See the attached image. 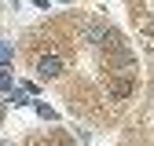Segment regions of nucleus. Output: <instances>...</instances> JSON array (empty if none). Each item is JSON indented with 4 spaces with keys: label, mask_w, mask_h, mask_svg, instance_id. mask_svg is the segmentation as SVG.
Returning <instances> with one entry per match:
<instances>
[{
    "label": "nucleus",
    "mask_w": 154,
    "mask_h": 146,
    "mask_svg": "<svg viewBox=\"0 0 154 146\" xmlns=\"http://www.w3.org/2000/svg\"><path fill=\"white\" fill-rule=\"evenodd\" d=\"M48 146H66V142H48Z\"/></svg>",
    "instance_id": "obj_4"
},
{
    "label": "nucleus",
    "mask_w": 154,
    "mask_h": 146,
    "mask_svg": "<svg viewBox=\"0 0 154 146\" xmlns=\"http://www.w3.org/2000/svg\"><path fill=\"white\" fill-rule=\"evenodd\" d=\"M63 73V59L59 55H44L41 62H37V77L41 80H51V77H59Z\"/></svg>",
    "instance_id": "obj_1"
},
{
    "label": "nucleus",
    "mask_w": 154,
    "mask_h": 146,
    "mask_svg": "<svg viewBox=\"0 0 154 146\" xmlns=\"http://www.w3.org/2000/svg\"><path fill=\"white\" fill-rule=\"evenodd\" d=\"M106 88H110V95L121 102V99H128L132 91H136V80H132V77H110V84H106Z\"/></svg>",
    "instance_id": "obj_2"
},
{
    "label": "nucleus",
    "mask_w": 154,
    "mask_h": 146,
    "mask_svg": "<svg viewBox=\"0 0 154 146\" xmlns=\"http://www.w3.org/2000/svg\"><path fill=\"white\" fill-rule=\"evenodd\" d=\"M0 88H11V77H8V69H0Z\"/></svg>",
    "instance_id": "obj_3"
}]
</instances>
